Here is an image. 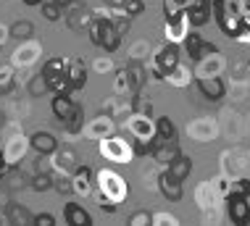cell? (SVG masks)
<instances>
[{"instance_id": "obj_1", "label": "cell", "mask_w": 250, "mask_h": 226, "mask_svg": "<svg viewBox=\"0 0 250 226\" xmlns=\"http://www.w3.org/2000/svg\"><path fill=\"white\" fill-rule=\"evenodd\" d=\"M213 19L219 29L227 34L229 40H237V34L245 29L242 26V8L240 0H213Z\"/></svg>"}, {"instance_id": "obj_2", "label": "cell", "mask_w": 250, "mask_h": 226, "mask_svg": "<svg viewBox=\"0 0 250 226\" xmlns=\"http://www.w3.org/2000/svg\"><path fill=\"white\" fill-rule=\"evenodd\" d=\"M87 34H90V42L105 53H116L121 47V37H124L111 19H92L87 26Z\"/></svg>"}, {"instance_id": "obj_3", "label": "cell", "mask_w": 250, "mask_h": 226, "mask_svg": "<svg viewBox=\"0 0 250 226\" xmlns=\"http://www.w3.org/2000/svg\"><path fill=\"white\" fill-rule=\"evenodd\" d=\"M66 66H69L66 58H48L42 63V68H40V74L45 77L53 95H71L74 92L71 82H69V77H66Z\"/></svg>"}, {"instance_id": "obj_4", "label": "cell", "mask_w": 250, "mask_h": 226, "mask_svg": "<svg viewBox=\"0 0 250 226\" xmlns=\"http://www.w3.org/2000/svg\"><path fill=\"white\" fill-rule=\"evenodd\" d=\"M179 61H182L179 45L177 42H164L161 47H155V50H153V63H150V68H147V74H150L153 79L164 82L166 74L171 71Z\"/></svg>"}, {"instance_id": "obj_5", "label": "cell", "mask_w": 250, "mask_h": 226, "mask_svg": "<svg viewBox=\"0 0 250 226\" xmlns=\"http://www.w3.org/2000/svg\"><path fill=\"white\" fill-rule=\"evenodd\" d=\"M95 184H98V192L108 197V200H113V203H124L126 197H129V184H126L124 176H119L116 171H111V168H100L98 171V176H95Z\"/></svg>"}, {"instance_id": "obj_6", "label": "cell", "mask_w": 250, "mask_h": 226, "mask_svg": "<svg viewBox=\"0 0 250 226\" xmlns=\"http://www.w3.org/2000/svg\"><path fill=\"white\" fill-rule=\"evenodd\" d=\"M100 155H103L105 161L111 163H132L134 161V147L129 140H124V137L119 134H108L100 140Z\"/></svg>"}, {"instance_id": "obj_7", "label": "cell", "mask_w": 250, "mask_h": 226, "mask_svg": "<svg viewBox=\"0 0 250 226\" xmlns=\"http://www.w3.org/2000/svg\"><path fill=\"white\" fill-rule=\"evenodd\" d=\"M221 171L227 176H250V150L232 147L221 155Z\"/></svg>"}, {"instance_id": "obj_8", "label": "cell", "mask_w": 250, "mask_h": 226, "mask_svg": "<svg viewBox=\"0 0 250 226\" xmlns=\"http://www.w3.org/2000/svg\"><path fill=\"white\" fill-rule=\"evenodd\" d=\"M182 50H185V56L190 58L192 63H198V61L211 56V53H219V45L208 42L200 32H187V37L182 40Z\"/></svg>"}, {"instance_id": "obj_9", "label": "cell", "mask_w": 250, "mask_h": 226, "mask_svg": "<svg viewBox=\"0 0 250 226\" xmlns=\"http://www.w3.org/2000/svg\"><path fill=\"white\" fill-rule=\"evenodd\" d=\"M224 203H227V218L232 224H237V226H248L250 224V197L248 195L232 189V192L224 197Z\"/></svg>"}, {"instance_id": "obj_10", "label": "cell", "mask_w": 250, "mask_h": 226, "mask_svg": "<svg viewBox=\"0 0 250 226\" xmlns=\"http://www.w3.org/2000/svg\"><path fill=\"white\" fill-rule=\"evenodd\" d=\"M219 134H221V126L213 116H200V119H192L187 124V137L195 142H213Z\"/></svg>"}, {"instance_id": "obj_11", "label": "cell", "mask_w": 250, "mask_h": 226, "mask_svg": "<svg viewBox=\"0 0 250 226\" xmlns=\"http://www.w3.org/2000/svg\"><path fill=\"white\" fill-rule=\"evenodd\" d=\"M190 32V19H187V8H182L171 16H166V24H164V37L166 42H177L182 45V40L187 37Z\"/></svg>"}, {"instance_id": "obj_12", "label": "cell", "mask_w": 250, "mask_h": 226, "mask_svg": "<svg viewBox=\"0 0 250 226\" xmlns=\"http://www.w3.org/2000/svg\"><path fill=\"white\" fill-rule=\"evenodd\" d=\"M124 124H126V132H129L134 140H153L155 137V121H153V116H147V113H129L124 119Z\"/></svg>"}, {"instance_id": "obj_13", "label": "cell", "mask_w": 250, "mask_h": 226, "mask_svg": "<svg viewBox=\"0 0 250 226\" xmlns=\"http://www.w3.org/2000/svg\"><path fill=\"white\" fill-rule=\"evenodd\" d=\"M155 189H158V192L164 195L168 203H177V200H182V195H185L182 179H177V176H174L168 168H161L158 171V176H155Z\"/></svg>"}, {"instance_id": "obj_14", "label": "cell", "mask_w": 250, "mask_h": 226, "mask_svg": "<svg viewBox=\"0 0 250 226\" xmlns=\"http://www.w3.org/2000/svg\"><path fill=\"white\" fill-rule=\"evenodd\" d=\"M187 19H190V26L200 29L213 19V0H190L187 3Z\"/></svg>"}, {"instance_id": "obj_15", "label": "cell", "mask_w": 250, "mask_h": 226, "mask_svg": "<svg viewBox=\"0 0 250 226\" xmlns=\"http://www.w3.org/2000/svg\"><path fill=\"white\" fill-rule=\"evenodd\" d=\"M227 71V58L219 53H211V56H206L203 61H198L192 68L195 77H221V74Z\"/></svg>"}, {"instance_id": "obj_16", "label": "cell", "mask_w": 250, "mask_h": 226, "mask_svg": "<svg viewBox=\"0 0 250 226\" xmlns=\"http://www.w3.org/2000/svg\"><path fill=\"white\" fill-rule=\"evenodd\" d=\"M195 84H198L203 98L211 103H219L227 95V82L221 77H195Z\"/></svg>"}, {"instance_id": "obj_17", "label": "cell", "mask_w": 250, "mask_h": 226, "mask_svg": "<svg viewBox=\"0 0 250 226\" xmlns=\"http://www.w3.org/2000/svg\"><path fill=\"white\" fill-rule=\"evenodd\" d=\"M71 184H74V192L77 195H82V197L92 195V189H95V174H92V168L87 163H79L71 174Z\"/></svg>"}, {"instance_id": "obj_18", "label": "cell", "mask_w": 250, "mask_h": 226, "mask_svg": "<svg viewBox=\"0 0 250 226\" xmlns=\"http://www.w3.org/2000/svg\"><path fill=\"white\" fill-rule=\"evenodd\" d=\"M113 129H116V121L111 119V116H98V119H92L90 124H87L82 132H84V137H90V140H103V137H108V134H113Z\"/></svg>"}, {"instance_id": "obj_19", "label": "cell", "mask_w": 250, "mask_h": 226, "mask_svg": "<svg viewBox=\"0 0 250 226\" xmlns=\"http://www.w3.org/2000/svg\"><path fill=\"white\" fill-rule=\"evenodd\" d=\"M182 153L179 150V142H158L155 145V150L150 153V158H153V163L158 168H166V166H171L174 163V158Z\"/></svg>"}, {"instance_id": "obj_20", "label": "cell", "mask_w": 250, "mask_h": 226, "mask_svg": "<svg viewBox=\"0 0 250 226\" xmlns=\"http://www.w3.org/2000/svg\"><path fill=\"white\" fill-rule=\"evenodd\" d=\"M29 147L35 150L37 155H53L58 150V140L53 132H42V129H40V132H35L29 137Z\"/></svg>"}, {"instance_id": "obj_21", "label": "cell", "mask_w": 250, "mask_h": 226, "mask_svg": "<svg viewBox=\"0 0 250 226\" xmlns=\"http://www.w3.org/2000/svg\"><path fill=\"white\" fill-rule=\"evenodd\" d=\"M164 82H168V84L177 87V90H185V87H190L192 82H195V74H192V68H190V66H185V63L179 61V63L166 74V79H164Z\"/></svg>"}, {"instance_id": "obj_22", "label": "cell", "mask_w": 250, "mask_h": 226, "mask_svg": "<svg viewBox=\"0 0 250 226\" xmlns=\"http://www.w3.org/2000/svg\"><path fill=\"white\" fill-rule=\"evenodd\" d=\"M63 218L69 226H90L92 224V216L84 210V205L79 203H66L63 205Z\"/></svg>"}, {"instance_id": "obj_23", "label": "cell", "mask_w": 250, "mask_h": 226, "mask_svg": "<svg viewBox=\"0 0 250 226\" xmlns=\"http://www.w3.org/2000/svg\"><path fill=\"white\" fill-rule=\"evenodd\" d=\"M53 163H56V168L61 171V174H74V168L79 166V158L77 153H74V147H63V150H56L53 153Z\"/></svg>"}, {"instance_id": "obj_24", "label": "cell", "mask_w": 250, "mask_h": 226, "mask_svg": "<svg viewBox=\"0 0 250 226\" xmlns=\"http://www.w3.org/2000/svg\"><path fill=\"white\" fill-rule=\"evenodd\" d=\"M195 203H198V208L200 210H208V208H213V205H219V195L213 192V187H211V179H206V182H200L198 187H195Z\"/></svg>"}, {"instance_id": "obj_25", "label": "cell", "mask_w": 250, "mask_h": 226, "mask_svg": "<svg viewBox=\"0 0 250 226\" xmlns=\"http://www.w3.org/2000/svg\"><path fill=\"white\" fill-rule=\"evenodd\" d=\"M74 108H77V100H74L71 95H56V98L50 100V111H53V116H56L61 124L74 113Z\"/></svg>"}, {"instance_id": "obj_26", "label": "cell", "mask_w": 250, "mask_h": 226, "mask_svg": "<svg viewBox=\"0 0 250 226\" xmlns=\"http://www.w3.org/2000/svg\"><path fill=\"white\" fill-rule=\"evenodd\" d=\"M155 137H158V142H179V129L168 116H158L155 119Z\"/></svg>"}, {"instance_id": "obj_27", "label": "cell", "mask_w": 250, "mask_h": 226, "mask_svg": "<svg viewBox=\"0 0 250 226\" xmlns=\"http://www.w3.org/2000/svg\"><path fill=\"white\" fill-rule=\"evenodd\" d=\"M126 71H129V87H132V95H140L147 82V66L145 63H137V61H132L129 66H126Z\"/></svg>"}, {"instance_id": "obj_28", "label": "cell", "mask_w": 250, "mask_h": 226, "mask_svg": "<svg viewBox=\"0 0 250 226\" xmlns=\"http://www.w3.org/2000/svg\"><path fill=\"white\" fill-rule=\"evenodd\" d=\"M66 77H69L74 92L82 90V87L87 84V66H84V61H79V58L69 61V66H66Z\"/></svg>"}, {"instance_id": "obj_29", "label": "cell", "mask_w": 250, "mask_h": 226, "mask_svg": "<svg viewBox=\"0 0 250 226\" xmlns=\"http://www.w3.org/2000/svg\"><path fill=\"white\" fill-rule=\"evenodd\" d=\"M3 216H5V221H8V224H19V226L32 224V218H35V213H29V210H26L24 205H19V203H8V205H5Z\"/></svg>"}, {"instance_id": "obj_30", "label": "cell", "mask_w": 250, "mask_h": 226, "mask_svg": "<svg viewBox=\"0 0 250 226\" xmlns=\"http://www.w3.org/2000/svg\"><path fill=\"white\" fill-rule=\"evenodd\" d=\"M40 53V45H35L32 40H26V42H21L16 47V53H13V66H29L32 61L37 58Z\"/></svg>"}, {"instance_id": "obj_31", "label": "cell", "mask_w": 250, "mask_h": 226, "mask_svg": "<svg viewBox=\"0 0 250 226\" xmlns=\"http://www.w3.org/2000/svg\"><path fill=\"white\" fill-rule=\"evenodd\" d=\"M8 32H11V40L26 42V40H32V34H35V24H32L29 19H21V21H13L8 26Z\"/></svg>"}, {"instance_id": "obj_32", "label": "cell", "mask_w": 250, "mask_h": 226, "mask_svg": "<svg viewBox=\"0 0 250 226\" xmlns=\"http://www.w3.org/2000/svg\"><path fill=\"white\" fill-rule=\"evenodd\" d=\"M24 150H26L24 137H13V140L8 142V147L3 150V155H5V161H8V166H19V161H21Z\"/></svg>"}, {"instance_id": "obj_33", "label": "cell", "mask_w": 250, "mask_h": 226, "mask_svg": "<svg viewBox=\"0 0 250 226\" xmlns=\"http://www.w3.org/2000/svg\"><path fill=\"white\" fill-rule=\"evenodd\" d=\"M166 168L171 171V174L177 176V179H182V182H185L187 176L192 174V158H190V155H185V153H179L177 158H174V163H171V166H166Z\"/></svg>"}, {"instance_id": "obj_34", "label": "cell", "mask_w": 250, "mask_h": 226, "mask_svg": "<svg viewBox=\"0 0 250 226\" xmlns=\"http://www.w3.org/2000/svg\"><path fill=\"white\" fill-rule=\"evenodd\" d=\"M61 126H63L69 134H79V132L84 129V108L77 103V108H74V113H71L69 119H66L63 124H61Z\"/></svg>"}, {"instance_id": "obj_35", "label": "cell", "mask_w": 250, "mask_h": 226, "mask_svg": "<svg viewBox=\"0 0 250 226\" xmlns=\"http://www.w3.org/2000/svg\"><path fill=\"white\" fill-rule=\"evenodd\" d=\"M66 16V21H69L71 29H87L92 21V13L90 11H84V8H77V11H71V13H63Z\"/></svg>"}, {"instance_id": "obj_36", "label": "cell", "mask_w": 250, "mask_h": 226, "mask_svg": "<svg viewBox=\"0 0 250 226\" xmlns=\"http://www.w3.org/2000/svg\"><path fill=\"white\" fill-rule=\"evenodd\" d=\"M211 187H213V192L219 195V200H224V197L234 189V179H232V176H227L224 171H221L219 176H213V179H211Z\"/></svg>"}, {"instance_id": "obj_37", "label": "cell", "mask_w": 250, "mask_h": 226, "mask_svg": "<svg viewBox=\"0 0 250 226\" xmlns=\"http://www.w3.org/2000/svg\"><path fill=\"white\" fill-rule=\"evenodd\" d=\"M13 87H16L13 68H11V66H0V98H3V95H11Z\"/></svg>"}, {"instance_id": "obj_38", "label": "cell", "mask_w": 250, "mask_h": 226, "mask_svg": "<svg viewBox=\"0 0 250 226\" xmlns=\"http://www.w3.org/2000/svg\"><path fill=\"white\" fill-rule=\"evenodd\" d=\"M150 50H153V47H150V42H147V40H137V42L129 47V58L137 61V63H145L147 56H150Z\"/></svg>"}, {"instance_id": "obj_39", "label": "cell", "mask_w": 250, "mask_h": 226, "mask_svg": "<svg viewBox=\"0 0 250 226\" xmlns=\"http://www.w3.org/2000/svg\"><path fill=\"white\" fill-rule=\"evenodd\" d=\"M155 145H158V137H153V140H132V147H134V158H145V155H150Z\"/></svg>"}, {"instance_id": "obj_40", "label": "cell", "mask_w": 250, "mask_h": 226, "mask_svg": "<svg viewBox=\"0 0 250 226\" xmlns=\"http://www.w3.org/2000/svg\"><path fill=\"white\" fill-rule=\"evenodd\" d=\"M50 92V87H48V82H45L42 74H35V77L29 79V95L32 98H42V95H48Z\"/></svg>"}, {"instance_id": "obj_41", "label": "cell", "mask_w": 250, "mask_h": 226, "mask_svg": "<svg viewBox=\"0 0 250 226\" xmlns=\"http://www.w3.org/2000/svg\"><path fill=\"white\" fill-rule=\"evenodd\" d=\"M113 92L116 95H132L129 71H126V68H116V84H113Z\"/></svg>"}, {"instance_id": "obj_42", "label": "cell", "mask_w": 250, "mask_h": 226, "mask_svg": "<svg viewBox=\"0 0 250 226\" xmlns=\"http://www.w3.org/2000/svg\"><path fill=\"white\" fill-rule=\"evenodd\" d=\"M40 8H42V16L48 19V21H61V19H63V8H61L56 0H50V3H45V0H42Z\"/></svg>"}, {"instance_id": "obj_43", "label": "cell", "mask_w": 250, "mask_h": 226, "mask_svg": "<svg viewBox=\"0 0 250 226\" xmlns=\"http://www.w3.org/2000/svg\"><path fill=\"white\" fill-rule=\"evenodd\" d=\"M53 189H56L58 195H74V184H71V176H69V174L53 176Z\"/></svg>"}, {"instance_id": "obj_44", "label": "cell", "mask_w": 250, "mask_h": 226, "mask_svg": "<svg viewBox=\"0 0 250 226\" xmlns=\"http://www.w3.org/2000/svg\"><path fill=\"white\" fill-rule=\"evenodd\" d=\"M29 187L35 189V192H48V189H53V176L48 171H42V174H37L35 179L29 182Z\"/></svg>"}, {"instance_id": "obj_45", "label": "cell", "mask_w": 250, "mask_h": 226, "mask_svg": "<svg viewBox=\"0 0 250 226\" xmlns=\"http://www.w3.org/2000/svg\"><path fill=\"white\" fill-rule=\"evenodd\" d=\"M153 226H179V218L166 210H158V213H153Z\"/></svg>"}, {"instance_id": "obj_46", "label": "cell", "mask_w": 250, "mask_h": 226, "mask_svg": "<svg viewBox=\"0 0 250 226\" xmlns=\"http://www.w3.org/2000/svg\"><path fill=\"white\" fill-rule=\"evenodd\" d=\"M129 224L132 226H153V213L150 210H134L129 216Z\"/></svg>"}, {"instance_id": "obj_47", "label": "cell", "mask_w": 250, "mask_h": 226, "mask_svg": "<svg viewBox=\"0 0 250 226\" xmlns=\"http://www.w3.org/2000/svg\"><path fill=\"white\" fill-rule=\"evenodd\" d=\"M124 11L134 19V16H140V13H145V3H143V0H126Z\"/></svg>"}, {"instance_id": "obj_48", "label": "cell", "mask_w": 250, "mask_h": 226, "mask_svg": "<svg viewBox=\"0 0 250 226\" xmlns=\"http://www.w3.org/2000/svg\"><path fill=\"white\" fill-rule=\"evenodd\" d=\"M98 208H100V210H105V213H116V210H119V203L108 200V197H103V195L98 192Z\"/></svg>"}, {"instance_id": "obj_49", "label": "cell", "mask_w": 250, "mask_h": 226, "mask_svg": "<svg viewBox=\"0 0 250 226\" xmlns=\"http://www.w3.org/2000/svg\"><path fill=\"white\" fill-rule=\"evenodd\" d=\"M32 224H35V226H56V216H53V213H35Z\"/></svg>"}, {"instance_id": "obj_50", "label": "cell", "mask_w": 250, "mask_h": 226, "mask_svg": "<svg viewBox=\"0 0 250 226\" xmlns=\"http://www.w3.org/2000/svg\"><path fill=\"white\" fill-rule=\"evenodd\" d=\"M95 71H100V74H108V71H113V61H111V53L103 58L100 56L98 61H95Z\"/></svg>"}, {"instance_id": "obj_51", "label": "cell", "mask_w": 250, "mask_h": 226, "mask_svg": "<svg viewBox=\"0 0 250 226\" xmlns=\"http://www.w3.org/2000/svg\"><path fill=\"white\" fill-rule=\"evenodd\" d=\"M234 189L250 197V176H234Z\"/></svg>"}, {"instance_id": "obj_52", "label": "cell", "mask_w": 250, "mask_h": 226, "mask_svg": "<svg viewBox=\"0 0 250 226\" xmlns=\"http://www.w3.org/2000/svg\"><path fill=\"white\" fill-rule=\"evenodd\" d=\"M234 42H242V45H250V29H242L240 34H237V40Z\"/></svg>"}, {"instance_id": "obj_53", "label": "cell", "mask_w": 250, "mask_h": 226, "mask_svg": "<svg viewBox=\"0 0 250 226\" xmlns=\"http://www.w3.org/2000/svg\"><path fill=\"white\" fill-rule=\"evenodd\" d=\"M105 5H108V8H124L126 0H105Z\"/></svg>"}, {"instance_id": "obj_54", "label": "cell", "mask_w": 250, "mask_h": 226, "mask_svg": "<svg viewBox=\"0 0 250 226\" xmlns=\"http://www.w3.org/2000/svg\"><path fill=\"white\" fill-rule=\"evenodd\" d=\"M5 40H11V32L8 26H0V45H5Z\"/></svg>"}, {"instance_id": "obj_55", "label": "cell", "mask_w": 250, "mask_h": 226, "mask_svg": "<svg viewBox=\"0 0 250 226\" xmlns=\"http://www.w3.org/2000/svg\"><path fill=\"white\" fill-rule=\"evenodd\" d=\"M240 8L242 13H250V0H240Z\"/></svg>"}, {"instance_id": "obj_56", "label": "cell", "mask_w": 250, "mask_h": 226, "mask_svg": "<svg viewBox=\"0 0 250 226\" xmlns=\"http://www.w3.org/2000/svg\"><path fill=\"white\" fill-rule=\"evenodd\" d=\"M242 26H245V29H250V13H242Z\"/></svg>"}, {"instance_id": "obj_57", "label": "cell", "mask_w": 250, "mask_h": 226, "mask_svg": "<svg viewBox=\"0 0 250 226\" xmlns=\"http://www.w3.org/2000/svg\"><path fill=\"white\" fill-rule=\"evenodd\" d=\"M0 168H8V161H5V155H3V150H0Z\"/></svg>"}, {"instance_id": "obj_58", "label": "cell", "mask_w": 250, "mask_h": 226, "mask_svg": "<svg viewBox=\"0 0 250 226\" xmlns=\"http://www.w3.org/2000/svg\"><path fill=\"white\" fill-rule=\"evenodd\" d=\"M42 0H24V5H29V8H35V5H40Z\"/></svg>"}, {"instance_id": "obj_59", "label": "cell", "mask_w": 250, "mask_h": 226, "mask_svg": "<svg viewBox=\"0 0 250 226\" xmlns=\"http://www.w3.org/2000/svg\"><path fill=\"white\" fill-rule=\"evenodd\" d=\"M56 3L61 5V8H66V5H71V3H74V0H56Z\"/></svg>"}, {"instance_id": "obj_60", "label": "cell", "mask_w": 250, "mask_h": 226, "mask_svg": "<svg viewBox=\"0 0 250 226\" xmlns=\"http://www.w3.org/2000/svg\"><path fill=\"white\" fill-rule=\"evenodd\" d=\"M5 126V111H0V129Z\"/></svg>"}, {"instance_id": "obj_61", "label": "cell", "mask_w": 250, "mask_h": 226, "mask_svg": "<svg viewBox=\"0 0 250 226\" xmlns=\"http://www.w3.org/2000/svg\"><path fill=\"white\" fill-rule=\"evenodd\" d=\"M0 224H8V221H5V216H0Z\"/></svg>"}, {"instance_id": "obj_62", "label": "cell", "mask_w": 250, "mask_h": 226, "mask_svg": "<svg viewBox=\"0 0 250 226\" xmlns=\"http://www.w3.org/2000/svg\"><path fill=\"white\" fill-rule=\"evenodd\" d=\"M248 68H250V58H248Z\"/></svg>"}, {"instance_id": "obj_63", "label": "cell", "mask_w": 250, "mask_h": 226, "mask_svg": "<svg viewBox=\"0 0 250 226\" xmlns=\"http://www.w3.org/2000/svg\"><path fill=\"white\" fill-rule=\"evenodd\" d=\"M0 50H3V45H0Z\"/></svg>"}]
</instances>
